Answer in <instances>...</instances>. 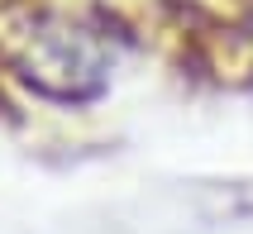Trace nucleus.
<instances>
[{
    "label": "nucleus",
    "mask_w": 253,
    "mask_h": 234,
    "mask_svg": "<svg viewBox=\"0 0 253 234\" xmlns=\"http://www.w3.org/2000/svg\"><path fill=\"white\" fill-rule=\"evenodd\" d=\"M24 77L39 82L43 91H57V96H86L96 91L100 77H105V57H100L96 34L86 29H43L29 39L24 53Z\"/></svg>",
    "instance_id": "f257e3e1"
}]
</instances>
